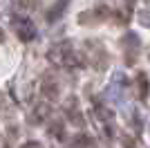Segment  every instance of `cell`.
Here are the masks:
<instances>
[{"instance_id": "cell-1", "label": "cell", "mask_w": 150, "mask_h": 148, "mask_svg": "<svg viewBox=\"0 0 150 148\" xmlns=\"http://www.w3.org/2000/svg\"><path fill=\"white\" fill-rule=\"evenodd\" d=\"M47 58H50L56 68H65V70H74V68H79L83 63L81 56H79V52H74V45L69 43V41L54 45V47L47 52Z\"/></svg>"}, {"instance_id": "cell-2", "label": "cell", "mask_w": 150, "mask_h": 148, "mask_svg": "<svg viewBox=\"0 0 150 148\" xmlns=\"http://www.w3.org/2000/svg\"><path fill=\"white\" fill-rule=\"evenodd\" d=\"M11 29L23 43H31V41L36 38V25L31 23V18H27V16H13L11 18Z\"/></svg>"}, {"instance_id": "cell-3", "label": "cell", "mask_w": 150, "mask_h": 148, "mask_svg": "<svg viewBox=\"0 0 150 148\" xmlns=\"http://www.w3.org/2000/svg\"><path fill=\"white\" fill-rule=\"evenodd\" d=\"M110 16V9L108 7H96V9H90V11H83L79 16V25H101L103 20Z\"/></svg>"}, {"instance_id": "cell-4", "label": "cell", "mask_w": 150, "mask_h": 148, "mask_svg": "<svg viewBox=\"0 0 150 148\" xmlns=\"http://www.w3.org/2000/svg\"><path fill=\"white\" fill-rule=\"evenodd\" d=\"M121 47H123V52L128 56H125V61L130 63H134V54H137V49H139V38H137V34H132V31H128L123 38H121Z\"/></svg>"}, {"instance_id": "cell-5", "label": "cell", "mask_w": 150, "mask_h": 148, "mask_svg": "<svg viewBox=\"0 0 150 148\" xmlns=\"http://www.w3.org/2000/svg\"><path fill=\"white\" fill-rule=\"evenodd\" d=\"M69 2H72V0H56V2H54V5L47 9V14H45V20H47L50 25H52V23H58V20L65 16V11H67Z\"/></svg>"}, {"instance_id": "cell-6", "label": "cell", "mask_w": 150, "mask_h": 148, "mask_svg": "<svg viewBox=\"0 0 150 148\" xmlns=\"http://www.w3.org/2000/svg\"><path fill=\"white\" fill-rule=\"evenodd\" d=\"M40 92H43V97L50 99V101H56V99L61 97V88H58V81L54 79V76H45V79L40 81Z\"/></svg>"}, {"instance_id": "cell-7", "label": "cell", "mask_w": 150, "mask_h": 148, "mask_svg": "<svg viewBox=\"0 0 150 148\" xmlns=\"http://www.w3.org/2000/svg\"><path fill=\"white\" fill-rule=\"evenodd\" d=\"M50 112H52L50 103H36V105H34V110H31V115H29V121L34 123V126H38V123L47 121Z\"/></svg>"}, {"instance_id": "cell-8", "label": "cell", "mask_w": 150, "mask_h": 148, "mask_svg": "<svg viewBox=\"0 0 150 148\" xmlns=\"http://www.w3.org/2000/svg\"><path fill=\"white\" fill-rule=\"evenodd\" d=\"M137 83H139V99L146 101V99H148V90H150V83H148L146 72H139L137 74Z\"/></svg>"}, {"instance_id": "cell-9", "label": "cell", "mask_w": 150, "mask_h": 148, "mask_svg": "<svg viewBox=\"0 0 150 148\" xmlns=\"http://www.w3.org/2000/svg\"><path fill=\"white\" fill-rule=\"evenodd\" d=\"M11 5L20 11H31V9L38 7V0H11Z\"/></svg>"}, {"instance_id": "cell-10", "label": "cell", "mask_w": 150, "mask_h": 148, "mask_svg": "<svg viewBox=\"0 0 150 148\" xmlns=\"http://www.w3.org/2000/svg\"><path fill=\"white\" fill-rule=\"evenodd\" d=\"M47 130H50V135L56 137V139H63V137H65V123L63 121H52Z\"/></svg>"}, {"instance_id": "cell-11", "label": "cell", "mask_w": 150, "mask_h": 148, "mask_svg": "<svg viewBox=\"0 0 150 148\" xmlns=\"http://www.w3.org/2000/svg\"><path fill=\"white\" fill-rule=\"evenodd\" d=\"M92 137H88V135H76L74 139H72V146L74 148H90L92 146Z\"/></svg>"}, {"instance_id": "cell-12", "label": "cell", "mask_w": 150, "mask_h": 148, "mask_svg": "<svg viewBox=\"0 0 150 148\" xmlns=\"http://www.w3.org/2000/svg\"><path fill=\"white\" fill-rule=\"evenodd\" d=\"M134 5H137V0H125V11L132 16V11H134Z\"/></svg>"}, {"instance_id": "cell-13", "label": "cell", "mask_w": 150, "mask_h": 148, "mask_svg": "<svg viewBox=\"0 0 150 148\" xmlns=\"http://www.w3.org/2000/svg\"><path fill=\"white\" fill-rule=\"evenodd\" d=\"M123 146H125V148H134V144H132V139H128V137H123Z\"/></svg>"}, {"instance_id": "cell-14", "label": "cell", "mask_w": 150, "mask_h": 148, "mask_svg": "<svg viewBox=\"0 0 150 148\" xmlns=\"http://www.w3.org/2000/svg\"><path fill=\"white\" fill-rule=\"evenodd\" d=\"M0 43H5V29H0Z\"/></svg>"}]
</instances>
